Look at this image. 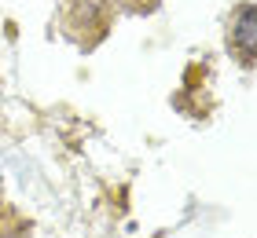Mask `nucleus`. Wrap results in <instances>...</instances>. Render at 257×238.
I'll use <instances>...</instances> for the list:
<instances>
[{
	"label": "nucleus",
	"mask_w": 257,
	"mask_h": 238,
	"mask_svg": "<svg viewBox=\"0 0 257 238\" xmlns=\"http://www.w3.org/2000/svg\"><path fill=\"white\" fill-rule=\"evenodd\" d=\"M253 30H257V26H253V8L246 4V8L239 11V22L231 26V41L242 48V59H253V37H257Z\"/></svg>",
	"instance_id": "obj_1"
}]
</instances>
